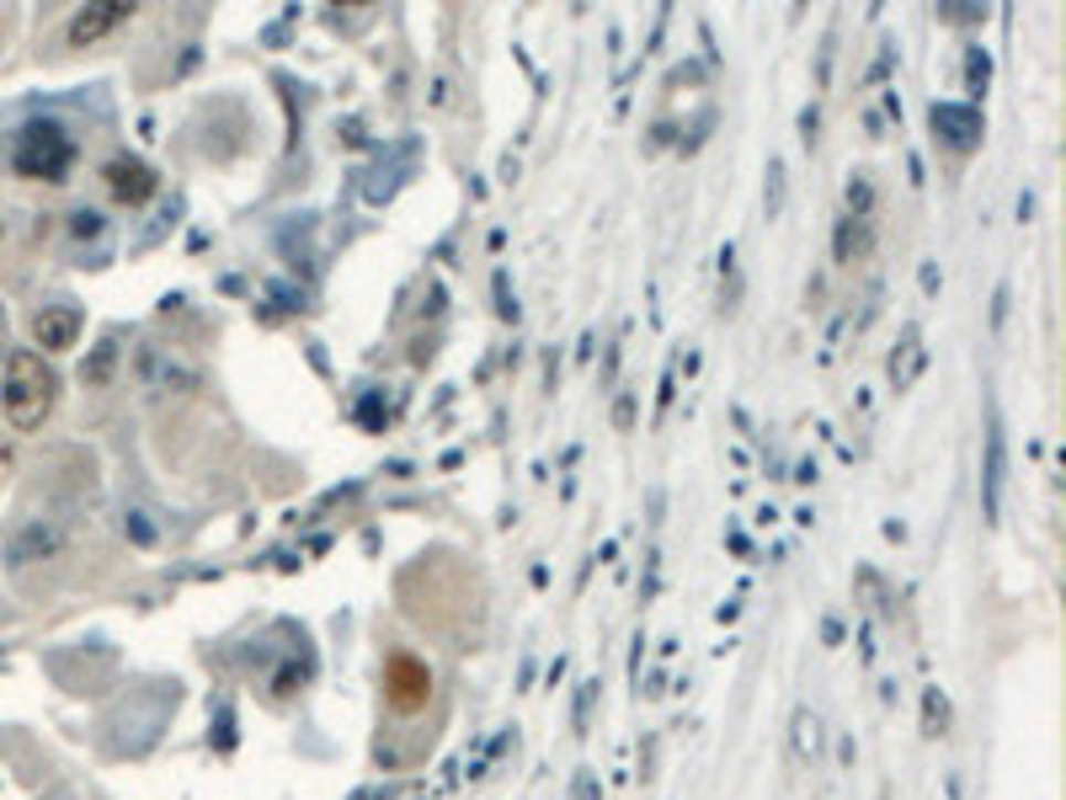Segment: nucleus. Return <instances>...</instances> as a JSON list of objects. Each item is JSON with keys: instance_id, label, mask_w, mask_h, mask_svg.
<instances>
[{"instance_id": "f257e3e1", "label": "nucleus", "mask_w": 1066, "mask_h": 800, "mask_svg": "<svg viewBox=\"0 0 1066 800\" xmlns=\"http://www.w3.org/2000/svg\"><path fill=\"white\" fill-rule=\"evenodd\" d=\"M54 390H60V379L54 369L38 358V352H11L6 358V390H0V406H6V422L17 432H32L49 411H54Z\"/></svg>"}, {"instance_id": "f03ea898", "label": "nucleus", "mask_w": 1066, "mask_h": 800, "mask_svg": "<svg viewBox=\"0 0 1066 800\" xmlns=\"http://www.w3.org/2000/svg\"><path fill=\"white\" fill-rule=\"evenodd\" d=\"M70 160H75V145L54 124H28L17 134V150H11V166L32 182H64Z\"/></svg>"}, {"instance_id": "7ed1b4c3", "label": "nucleus", "mask_w": 1066, "mask_h": 800, "mask_svg": "<svg viewBox=\"0 0 1066 800\" xmlns=\"http://www.w3.org/2000/svg\"><path fill=\"white\" fill-rule=\"evenodd\" d=\"M384 688H390V705L395 709H422L426 694H432V673H426L416 656H390Z\"/></svg>"}, {"instance_id": "20e7f679", "label": "nucleus", "mask_w": 1066, "mask_h": 800, "mask_svg": "<svg viewBox=\"0 0 1066 800\" xmlns=\"http://www.w3.org/2000/svg\"><path fill=\"white\" fill-rule=\"evenodd\" d=\"M81 326H86V315L75 305H43L32 315V341H38L43 352H64V347H75Z\"/></svg>"}, {"instance_id": "39448f33", "label": "nucleus", "mask_w": 1066, "mask_h": 800, "mask_svg": "<svg viewBox=\"0 0 1066 800\" xmlns=\"http://www.w3.org/2000/svg\"><path fill=\"white\" fill-rule=\"evenodd\" d=\"M107 187H113V198H123V203H145V198L155 192V171L145 166V160L123 155V160L107 166Z\"/></svg>"}, {"instance_id": "423d86ee", "label": "nucleus", "mask_w": 1066, "mask_h": 800, "mask_svg": "<svg viewBox=\"0 0 1066 800\" xmlns=\"http://www.w3.org/2000/svg\"><path fill=\"white\" fill-rule=\"evenodd\" d=\"M981 502H986V518H998V502H1003V428H998V411L986 422V475H981Z\"/></svg>"}, {"instance_id": "0eeeda50", "label": "nucleus", "mask_w": 1066, "mask_h": 800, "mask_svg": "<svg viewBox=\"0 0 1066 800\" xmlns=\"http://www.w3.org/2000/svg\"><path fill=\"white\" fill-rule=\"evenodd\" d=\"M933 128H944V139L954 150H971L975 134H981V118L971 107H933Z\"/></svg>"}, {"instance_id": "6e6552de", "label": "nucleus", "mask_w": 1066, "mask_h": 800, "mask_svg": "<svg viewBox=\"0 0 1066 800\" xmlns=\"http://www.w3.org/2000/svg\"><path fill=\"white\" fill-rule=\"evenodd\" d=\"M134 17V6H102V11H81L75 22H70V43H92L102 32H113L118 22Z\"/></svg>"}, {"instance_id": "1a4fd4ad", "label": "nucleus", "mask_w": 1066, "mask_h": 800, "mask_svg": "<svg viewBox=\"0 0 1066 800\" xmlns=\"http://www.w3.org/2000/svg\"><path fill=\"white\" fill-rule=\"evenodd\" d=\"M49 550H60V534L43 524L22 528V534L11 539V560H17V566H22V560H38V555H49Z\"/></svg>"}, {"instance_id": "9d476101", "label": "nucleus", "mask_w": 1066, "mask_h": 800, "mask_svg": "<svg viewBox=\"0 0 1066 800\" xmlns=\"http://www.w3.org/2000/svg\"><path fill=\"white\" fill-rule=\"evenodd\" d=\"M869 251V224L858 214H848L837 224V262H853V256H864Z\"/></svg>"}, {"instance_id": "9b49d317", "label": "nucleus", "mask_w": 1066, "mask_h": 800, "mask_svg": "<svg viewBox=\"0 0 1066 800\" xmlns=\"http://www.w3.org/2000/svg\"><path fill=\"white\" fill-rule=\"evenodd\" d=\"M922 715H928V731H933V737H944V731H949V705H944V694H939V688H928Z\"/></svg>"}, {"instance_id": "f8f14e48", "label": "nucleus", "mask_w": 1066, "mask_h": 800, "mask_svg": "<svg viewBox=\"0 0 1066 800\" xmlns=\"http://www.w3.org/2000/svg\"><path fill=\"white\" fill-rule=\"evenodd\" d=\"M96 230H102V219L81 209V214H75V235H96Z\"/></svg>"}, {"instance_id": "ddd939ff", "label": "nucleus", "mask_w": 1066, "mask_h": 800, "mask_svg": "<svg viewBox=\"0 0 1066 800\" xmlns=\"http://www.w3.org/2000/svg\"><path fill=\"white\" fill-rule=\"evenodd\" d=\"M613 422H619V428H630V422H635V400H619V411H613Z\"/></svg>"}, {"instance_id": "4468645a", "label": "nucleus", "mask_w": 1066, "mask_h": 800, "mask_svg": "<svg viewBox=\"0 0 1066 800\" xmlns=\"http://www.w3.org/2000/svg\"><path fill=\"white\" fill-rule=\"evenodd\" d=\"M577 800H592V779H577Z\"/></svg>"}]
</instances>
